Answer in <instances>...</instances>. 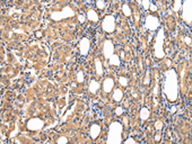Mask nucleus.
Wrapping results in <instances>:
<instances>
[{"label": "nucleus", "instance_id": "nucleus-1", "mask_svg": "<svg viewBox=\"0 0 192 144\" xmlns=\"http://www.w3.org/2000/svg\"><path fill=\"white\" fill-rule=\"evenodd\" d=\"M102 27L106 33H113L115 28V18L113 16L108 15L103 19L102 23Z\"/></svg>", "mask_w": 192, "mask_h": 144}, {"label": "nucleus", "instance_id": "nucleus-2", "mask_svg": "<svg viewBox=\"0 0 192 144\" xmlns=\"http://www.w3.org/2000/svg\"><path fill=\"white\" fill-rule=\"evenodd\" d=\"M118 123L113 122L110 125L109 127V130L108 135L107 143L116 144L117 143V137H118V129H117Z\"/></svg>", "mask_w": 192, "mask_h": 144}, {"label": "nucleus", "instance_id": "nucleus-3", "mask_svg": "<svg viewBox=\"0 0 192 144\" xmlns=\"http://www.w3.org/2000/svg\"><path fill=\"white\" fill-rule=\"evenodd\" d=\"M114 48V45L110 40H107L104 42L103 45V54L106 59H108L113 55Z\"/></svg>", "mask_w": 192, "mask_h": 144}, {"label": "nucleus", "instance_id": "nucleus-4", "mask_svg": "<svg viewBox=\"0 0 192 144\" xmlns=\"http://www.w3.org/2000/svg\"><path fill=\"white\" fill-rule=\"evenodd\" d=\"M79 46L80 54L82 55H86L90 49L89 40L86 37H84L80 41Z\"/></svg>", "mask_w": 192, "mask_h": 144}, {"label": "nucleus", "instance_id": "nucleus-5", "mask_svg": "<svg viewBox=\"0 0 192 144\" xmlns=\"http://www.w3.org/2000/svg\"><path fill=\"white\" fill-rule=\"evenodd\" d=\"M113 80L111 78L106 79L103 83V89L104 91L106 93L111 92L114 86Z\"/></svg>", "mask_w": 192, "mask_h": 144}, {"label": "nucleus", "instance_id": "nucleus-6", "mask_svg": "<svg viewBox=\"0 0 192 144\" xmlns=\"http://www.w3.org/2000/svg\"><path fill=\"white\" fill-rule=\"evenodd\" d=\"M100 127L97 125L93 124L91 127L90 134L93 139L97 138L101 132Z\"/></svg>", "mask_w": 192, "mask_h": 144}, {"label": "nucleus", "instance_id": "nucleus-7", "mask_svg": "<svg viewBox=\"0 0 192 144\" xmlns=\"http://www.w3.org/2000/svg\"><path fill=\"white\" fill-rule=\"evenodd\" d=\"M88 19L94 22H97L99 21V17L97 12L94 10L91 9L87 13Z\"/></svg>", "mask_w": 192, "mask_h": 144}, {"label": "nucleus", "instance_id": "nucleus-8", "mask_svg": "<svg viewBox=\"0 0 192 144\" xmlns=\"http://www.w3.org/2000/svg\"><path fill=\"white\" fill-rule=\"evenodd\" d=\"M94 63L96 73L99 76L102 75L103 73L102 63L98 58L95 59Z\"/></svg>", "mask_w": 192, "mask_h": 144}, {"label": "nucleus", "instance_id": "nucleus-9", "mask_svg": "<svg viewBox=\"0 0 192 144\" xmlns=\"http://www.w3.org/2000/svg\"><path fill=\"white\" fill-rule=\"evenodd\" d=\"M100 86V84L98 82L95 80H92L89 85V91L92 94H95Z\"/></svg>", "mask_w": 192, "mask_h": 144}, {"label": "nucleus", "instance_id": "nucleus-10", "mask_svg": "<svg viewBox=\"0 0 192 144\" xmlns=\"http://www.w3.org/2000/svg\"><path fill=\"white\" fill-rule=\"evenodd\" d=\"M109 63L111 65L118 66L121 62L118 55L113 54L109 58Z\"/></svg>", "mask_w": 192, "mask_h": 144}, {"label": "nucleus", "instance_id": "nucleus-11", "mask_svg": "<svg viewBox=\"0 0 192 144\" xmlns=\"http://www.w3.org/2000/svg\"><path fill=\"white\" fill-rule=\"evenodd\" d=\"M123 96V94L121 91L119 89H117L114 91L113 95L114 100L117 102L121 101Z\"/></svg>", "mask_w": 192, "mask_h": 144}, {"label": "nucleus", "instance_id": "nucleus-12", "mask_svg": "<svg viewBox=\"0 0 192 144\" xmlns=\"http://www.w3.org/2000/svg\"><path fill=\"white\" fill-rule=\"evenodd\" d=\"M84 76L83 72L79 71L77 75V81L79 83H81L84 81Z\"/></svg>", "mask_w": 192, "mask_h": 144}, {"label": "nucleus", "instance_id": "nucleus-13", "mask_svg": "<svg viewBox=\"0 0 192 144\" xmlns=\"http://www.w3.org/2000/svg\"><path fill=\"white\" fill-rule=\"evenodd\" d=\"M122 10L124 14L128 17L131 14V10L127 5L125 4L122 7Z\"/></svg>", "mask_w": 192, "mask_h": 144}, {"label": "nucleus", "instance_id": "nucleus-14", "mask_svg": "<svg viewBox=\"0 0 192 144\" xmlns=\"http://www.w3.org/2000/svg\"><path fill=\"white\" fill-rule=\"evenodd\" d=\"M145 113H144L143 112L141 111L140 113V117L141 119L143 121H146L149 118L150 115V112L148 110L145 111Z\"/></svg>", "mask_w": 192, "mask_h": 144}, {"label": "nucleus", "instance_id": "nucleus-15", "mask_svg": "<svg viewBox=\"0 0 192 144\" xmlns=\"http://www.w3.org/2000/svg\"><path fill=\"white\" fill-rule=\"evenodd\" d=\"M96 5L98 9H103L105 7V3L103 1H97Z\"/></svg>", "mask_w": 192, "mask_h": 144}, {"label": "nucleus", "instance_id": "nucleus-16", "mask_svg": "<svg viewBox=\"0 0 192 144\" xmlns=\"http://www.w3.org/2000/svg\"><path fill=\"white\" fill-rule=\"evenodd\" d=\"M154 126L156 130H161L163 127V123L161 121H157L155 123Z\"/></svg>", "mask_w": 192, "mask_h": 144}, {"label": "nucleus", "instance_id": "nucleus-17", "mask_svg": "<svg viewBox=\"0 0 192 144\" xmlns=\"http://www.w3.org/2000/svg\"><path fill=\"white\" fill-rule=\"evenodd\" d=\"M119 82L120 84L122 86H126L127 85V81L126 79L124 77H120L119 79Z\"/></svg>", "mask_w": 192, "mask_h": 144}, {"label": "nucleus", "instance_id": "nucleus-18", "mask_svg": "<svg viewBox=\"0 0 192 144\" xmlns=\"http://www.w3.org/2000/svg\"><path fill=\"white\" fill-rule=\"evenodd\" d=\"M123 112V110L122 108L121 107L117 108L115 111V113L117 115L119 116L121 115Z\"/></svg>", "mask_w": 192, "mask_h": 144}, {"label": "nucleus", "instance_id": "nucleus-19", "mask_svg": "<svg viewBox=\"0 0 192 144\" xmlns=\"http://www.w3.org/2000/svg\"><path fill=\"white\" fill-rule=\"evenodd\" d=\"M78 20L80 23H83L86 20V18L83 15H79L78 16Z\"/></svg>", "mask_w": 192, "mask_h": 144}, {"label": "nucleus", "instance_id": "nucleus-20", "mask_svg": "<svg viewBox=\"0 0 192 144\" xmlns=\"http://www.w3.org/2000/svg\"><path fill=\"white\" fill-rule=\"evenodd\" d=\"M161 135L160 134H157L155 137V140L157 141H159L161 139Z\"/></svg>", "mask_w": 192, "mask_h": 144}]
</instances>
